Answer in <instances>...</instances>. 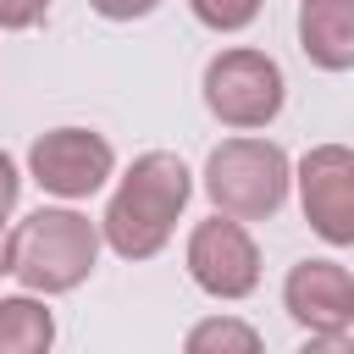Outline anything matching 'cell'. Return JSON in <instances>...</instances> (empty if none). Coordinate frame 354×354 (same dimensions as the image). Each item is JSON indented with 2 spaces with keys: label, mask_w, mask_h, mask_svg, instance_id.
<instances>
[{
  "label": "cell",
  "mask_w": 354,
  "mask_h": 354,
  "mask_svg": "<svg viewBox=\"0 0 354 354\" xmlns=\"http://www.w3.org/2000/svg\"><path fill=\"white\" fill-rule=\"evenodd\" d=\"M188 199H194V171L183 166V155L144 149L116 177V188L105 199V216L94 221L100 227V243L111 254H122V260H155L171 243Z\"/></svg>",
  "instance_id": "1"
},
{
  "label": "cell",
  "mask_w": 354,
  "mask_h": 354,
  "mask_svg": "<svg viewBox=\"0 0 354 354\" xmlns=\"http://www.w3.org/2000/svg\"><path fill=\"white\" fill-rule=\"evenodd\" d=\"M100 249H105L100 227L83 210H72V205H39L11 232V277L22 282V293L55 299V293H72V288H83L94 277Z\"/></svg>",
  "instance_id": "2"
},
{
  "label": "cell",
  "mask_w": 354,
  "mask_h": 354,
  "mask_svg": "<svg viewBox=\"0 0 354 354\" xmlns=\"http://www.w3.org/2000/svg\"><path fill=\"white\" fill-rule=\"evenodd\" d=\"M205 199L216 205V216H232V221H271L282 205H288V188H293V160L277 138H260V133H232L221 138L210 155H205Z\"/></svg>",
  "instance_id": "3"
},
{
  "label": "cell",
  "mask_w": 354,
  "mask_h": 354,
  "mask_svg": "<svg viewBox=\"0 0 354 354\" xmlns=\"http://www.w3.org/2000/svg\"><path fill=\"white\" fill-rule=\"evenodd\" d=\"M199 94H205V111L232 127V133H260L282 116L288 105V77L277 66V55L254 50V44H227L205 61V77H199Z\"/></svg>",
  "instance_id": "4"
},
{
  "label": "cell",
  "mask_w": 354,
  "mask_h": 354,
  "mask_svg": "<svg viewBox=\"0 0 354 354\" xmlns=\"http://www.w3.org/2000/svg\"><path fill=\"white\" fill-rule=\"evenodd\" d=\"M28 177L50 199L77 205V199H94L116 177V149L94 127H50L28 144Z\"/></svg>",
  "instance_id": "5"
},
{
  "label": "cell",
  "mask_w": 354,
  "mask_h": 354,
  "mask_svg": "<svg viewBox=\"0 0 354 354\" xmlns=\"http://www.w3.org/2000/svg\"><path fill=\"white\" fill-rule=\"evenodd\" d=\"M183 266L194 277L199 293L221 299V304H238L260 288V243L243 221L232 216H205L188 227V243H183Z\"/></svg>",
  "instance_id": "6"
},
{
  "label": "cell",
  "mask_w": 354,
  "mask_h": 354,
  "mask_svg": "<svg viewBox=\"0 0 354 354\" xmlns=\"http://www.w3.org/2000/svg\"><path fill=\"white\" fill-rule=\"evenodd\" d=\"M293 188H299V210L310 232L332 249H348L354 243V149L348 144L304 149L293 166Z\"/></svg>",
  "instance_id": "7"
},
{
  "label": "cell",
  "mask_w": 354,
  "mask_h": 354,
  "mask_svg": "<svg viewBox=\"0 0 354 354\" xmlns=\"http://www.w3.org/2000/svg\"><path fill=\"white\" fill-rule=\"evenodd\" d=\"M282 310L310 332V337H337L354 332V277L343 260H299L282 277Z\"/></svg>",
  "instance_id": "8"
},
{
  "label": "cell",
  "mask_w": 354,
  "mask_h": 354,
  "mask_svg": "<svg viewBox=\"0 0 354 354\" xmlns=\"http://www.w3.org/2000/svg\"><path fill=\"white\" fill-rule=\"evenodd\" d=\"M299 50L321 72L354 66V0H299Z\"/></svg>",
  "instance_id": "9"
},
{
  "label": "cell",
  "mask_w": 354,
  "mask_h": 354,
  "mask_svg": "<svg viewBox=\"0 0 354 354\" xmlns=\"http://www.w3.org/2000/svg\"><path fill=\"white\" fill-rule=\"evenodd\" d=\"M55 310L33 293H0V354H50Z\"/></svg>",
  "instance_id": "10"
},
{
  "label": "cell",
  "mask_w": 354,
  "mask_h": 354,
  "mask_svg": "<svg viewBox=\"0 0 354 354\" xmlns=\"http://www.w3.org/2000/svg\"><path fill=\"white\" fill-rule=\"evenodd\" d=\"M183 354H266V337L243 315H205L188 326Z\"/></svg>",
  "instance_id": "11"
},
{
  "label": "cell",
  "mask_w": 354,
  "mask_h": 354,
  "mask_svg": "<svg viewBox=\"0 0 354 354\" xmlns=\"http://www.w3.org/2000/svg\"><path fill=\"white\" fill-rule=\"evenodd\" d=\"M188 11H194V22L210 28V33H243V28L266 11V0H188Z\"/></svg>",
  "instance_id": "12"
},
{
  "label": "cell",
  "mask_w": 354,
  "mask_h": 354,
  "mask_svg": "<svg viewBox=\"0 0 354 354\" xmlns=\"http://www.w3.org/2000/svg\"><path fill=\"white\" fill-rule=\"evenodd\" d=\"M50 17V0H0V33H28Z\"/></svg>",
  "instance_id": "13"
},
{
  "label": "cell",
  "mask_w": 354,
  "mask_h": 354,
  "mask_svg": "<svg viewBox=\"0 0 354 354\" xmlns=\"http://www.w3.org/2000/svg\"><path fill=\"white\" fill-rule=\"evenodd\" d=\"M88 11L105 22H138V17L160 11V0H88Z\"/></svg>",
  "instance_id": "14"
},
{
  "label": "cell",
  "mask_w": 354,
  "mask_h": 354,
  "mask_svg": "<svg viewBox=\"0 0 354 354\" xmlns=\"http://www.w3.org/2000/svg\"><path fill=\"white\" fill-rule=\"evenodd\" d=\"M17 199H22V166L0 149V221L17 210Z\"/></svg>",
  "instance_id": "15"
},
{
  "label": "cell",
  "mask_w": 354,
  "mask_h": 354,
  "mask_svg": "<svg viewBox=\"0 0 354 354\" xmlns=\"http://www.w3.org/2000/svg\"><path fill=\"white\" fill-rule=\"evenodd\" d=\"M299 354H354V332H337V337H304Z\"/></svg>",
  "instance_id": "16"
},
{
  "label": "cell",
  "mask_w": 354,
  "mask_h": 354,
  "mask_svg": "<svg viewBox=\"0 0 354 354\" xmlns=\"http://www.w3.org/2000/svg\"><path fill=\"white\" fill-rule=\"evenodd\" d=\"M0 277H11V232H6V221H0Z\"/></svg>",
  "instance_id": "17"
}]
</instances>
